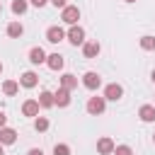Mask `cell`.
<instances>
[{"instance_id": "obj_1", "label": "cell", "mask_w": 155, "mask_h": 155, "mask_svg": "<svg viewBox=\"0 0 155 155\" xmlns=\"http://www.w3.org/2000/svg\"><path fill=\"white\" fill-rule=\"evenodd\" d=\"M65 39H68L73 46H82V44H85V29H82L80 24H73V27L65 31Z\"/></svg>"}, {"instance_id": "obj_2", "label": "cell", "mask_w": 155, "mask_h": 155, "mask_svg": "<svg viewBox=\"0 0 155 155\" xmlns=\"http://www.w3.org/2000/svg\"><path fill=\"white\" fill-rule=\"evenodd\" d=\"M85 109H87V114L99 116V114H104V109H107V99H104V97H90Z\"/></svg>"}, {"instance_id": "obj_3", "label": "cell", "mask_w": 155, "mask_h": 155, "mask_svg": "<svg viewBox=\"0 0 155 155\" xmlns=\"http://www.w3.org/2000/svg\"><path fill=\"white\" fill-rule=\"evenodd\" d=\"M61 19L73 27V24H78V19H80V10H78L75 5H65V7L61 10Z\"/></svg>"}, {"instance_id": "obj_4", "label": "cell", "mask_w": 155, "mask_h": 155, "mask_svg": "<svg viewBox=\"0 0 155 155\" xmlns=\"http://www.w3.org/2000/svg\"><path fill=\"white\" fill-rule=\"evenodd\" d=\"M124 97V87L119 85V82H109L107 87H104V99L107 102H119Z\"/></svg>"}, {"instance_id": "obj_5", "label": "cell", "mask_w": 155, "mask_h": 155, "mask_svg": "<svg viewBox=\"0 0 155 155\" xmlns=\"http://www.w3.org/2000/svg\"><path fill=\"white\" fill-rule=\"evenodd\" d=\"M99 85H102V78H99L97 73H92V70H90V73H85V75H82V87H87V90H92V92H94V90H99Z\"/></svg>"}, {"instance_id": "obj_6", "label": "cell", "mask_w": 155, "mask_h": 155, "mask_svg": "<svg viewBox=\"0 0 155 155\" xmlns=\"http://www.w3.org/2000/svg\"><path fill=\"white\" fill-rule=\"evenodd\" d=\"M19 85H22V87H27V90H31V87H36V85H39V75H36L34 70H27V73H22V75H19Z\"/></svg>"}, {"instance_id": "obj_7", "label": "cell", "mask_w": 155, "mask_h": 155, "mask_svg": "<svg viewBox=\"0 0 155 155\" xmlns=\"http://www.w3.org/2000/svg\"><path fill=\"white\" fill-rule=\"evenodd\" d=\"M53 104H56V107H68V104H70V90L58 87V90L53 92Z\"/></svg>"}, {"instance_id": "obj_8", "label": "cell", "mask_w": 155, "mask_h": 155, "mask_svg": "<svg viewBox=\"0 0 155 155\" xmlns=\"http://www.w3.org/2000/svg\"><path fill=\"white\" fill-rule=\"evenodd\" d=\"M63 39H65V31L61 27H48L46 29V41L48 44H61Z\"/></svg>"}, {"instance_id": "obj_9", "label": "cell", "mask_w": 155, "mask_h": 155, "mask_svg": "<svg viewBox=\"0 0 155 155\" xmlns=\"http://www.w3.org/2000/svg\"><path fill=\"white\" fill-rule=\"evenodd\" d=\"M99 51H102L99 41H85V44H82V56H85V58H97Z\"/></svg>"}, {"instance_id": "obj_10", "label": "cell", "mask_w": 155, "mask_h": 155, "mask_svg": "<svg viewBox=\"0 0 155 155\" xmlns=\"http://www.w3.org/2000/svg\"><path fill=\"white\" fill-rule=\"evenodd\" d=\"M97 153H99V155H111V153H114V140H111L109 136H102V138L97 140Z\"/></svg>"}, {"instance_id": "obj_11", "label": "cell", "mask_w": 155, "mask_h": 155, "mask_svg": "<svg viewBox=\"0 0 155 155\" xmlns=\"http://www.w3.org/2000/svg\"><path fill=\"white\" fill-rule=\"evenodd\" d=\"M138 116H140V121L153 124V121H155V107H153V104H143V107L138 109Z\"/></svg>"}, {"instance_id": "obj_12", "label": "cell", "mask_w": 155, "mask_h": 155, "mask_svg": "<svg viewBox=\"0 0 155 155\" xmlns=\"http://www.w3.org/2000/svg\"><path fill=\"white\" fill-rule=\"evenodd\" d=\"M15 140H17V131L2 126V128H0V143H2V145H12Z\"/></svg>"}, {"instance_id": "obj_13", "label": "cell", "mask_w": 155, "mask_h": 155, "mask_svg": "<svg viewBox=\"0 0 155 155\" xmlns=\"http://www.w3.org/2000/svg\"><path fill=\"white\" fill-rule=\"evenodd\" d=\"M29 61H31L34 65H41V63H46V51H44L41 46H34V48L29 51Z\"/></svg>"}, {"instance_id": "obj_14", "label": "cell", "mask_w": 155, "mask_h": 155, "mask_svg": "<svg viewBox=\"0 0 155 155\" xmlns=\"http://www.w3.org/2000/svg\"><path fill=\"white\" fill-rule=\"evenodd\" d=\"M39 109H41V107H39L36 99H27V102L22 104V114H24V116H39Z\"/></svg>"}, {"instance_id": "obj_15", "label": "cell", "mask_w": 155, "mask_h": 155, "mask_svg": "<svg viewBox=\"0 0 155 155\" xmlns=\"http://www.w3.org/2000/svg\"><path fill=\"white\" fill-rule=\"evenodd\" d=\"M63 63H65V61H63V56H61V53H51V56H46V65H48L51 70H61V68H63Z\"/></svg>"}, {"instance_id": "obj_16", "label": "cell", "mask_w": 155, "mask_h": 155, "mask_svg": "<svg viewBox=\"0 0 155 155\" xmlns=\"http://www.w3.org/2000/svg\"><path fill=\"white\" fill-rule=\"evenodd\" d=\"M61 87H65V90H78V78L73 75V73H65V75H61Z\"/></svg>"}, {"instance_id": "obj_17", "label": "cell", "mask_w": 155, "mask_h": 155, "mask_svg": "<svg viewBox=\"0 0 155 155\" xmlns=\"http://www.w3.org/2000/svg\"><path fill=\"white\" fill-rule=\"evenodd\" d=\"M36 102H39L41 109H51V107H56V104H53V92H48V90H44V92L39 94Z\"/></svg>"}, {"instance_id": "obj_18", "label": "cell", "mask_w": 155, "mask_h": 155, "mask_svg": "<svg viewBox=\"0 0 155 155\" xmlns=\"http://www.w3.org/2000/svg\"><path fill=\"white\" fill-rule=\"evenodd\" d=\"M5 31H7V36H10V39H19V36L24 34V27H22L19 22H10Z\"/></svg>"}, {"instance_id": "obj_19", "label": "cell", "mask_w": 155, "mask_h": 155, "mask_svg": "<svg viewBox=\"0 0 155 155\" xmlns=\"http://www.w3.org/2000/svg\"><path fill=\"white\" fill-rule=\"evenodd\" d=\"M2 92H5L7 97H15V94L19 92V82H17V80H5V82H2Z\"/></svg>"}, {"instance_id": "obj_20", "label": "cell", "mask_w": 155, "mask_h": 155, "mask_svg": "<svg viewBox=\"0 0 155 155\" xmlns=\"http://www.w3.org/2000/svg\"><path fill=\"white\" fill-rule=\"evenodd\" d=\"M29 7V0H12V12L15 15H24Z\"/></svg>"}, {"instance_id": "obj_21", "label": "cell", "mask_w": 155, "mask_h": 155, "mask_svg": "<svg viewBox=\"0 0 155 155\" xmlns=\"http://www.w3.org/2000/svg\"><path fill=\"white\" fill-rule=\"evenodd\" d=\"M140 48L143 51H155V36H150V34L140 36Z\"/></svg>"}, {"instance_id": "obj_22", "label": "cell", "mask_w": 155, "mask_h": 155, "mask_svg": "<svg viewBox=\"0 0 155 155\" xmlns=\"http://www.w3.org/2000/svg\"><path fill=\"white\" fill-rule=\"evenodd\" d=\"M34 128H36L39 133L48 131V119H46V116H34Z\"/></svg>"}, {"instance_id": "obj_23", "label": "cell", "mask_w": 155, "mask_h": 155, "mask_svg": "<svg viewBox=\"0 0 155 155\" xmlns=\"http://www.w3.org/2000/svg\"><path fill=\"white\" fill-rule=\"evenodd\" d=\"M53 155H70V145H65V143H56Z\"/></svg>"}, {"instance_id": "obj_24", "label": "cell", "mask_w": 155, "mask_h": 155, "mask_svg": "<svg viewBox=\"0 0 155 155\" xmlns=\"http://www.w3.org/2000/svg\"><path fill=\"white\" fill-rule=\"evenodd\" d=\"M111 155H133V150L128 145H114V153Z\"/></svg>"}, {"instance_id": "obj_25", "label": "cell", "mask_w": 155, "mask_h": 155, "mask_svg": "<svg viewBox=\"0 0 155 155\" xmlns=\"http://www.w3.org/2000/svg\"><path fill=\"white\" fill-rule=\"evenodd\" d=\"M48 2H51L53 7H61V10H63V7L68 5V0H48Z\"/></svg>"}, {"instance_id": "obj_26", "label": "cell", "mask_w": 155, "mask_h": 155, "mask_svg": "<svg viewBox=\"0 0 155 155\" xmlns=\"http://www.w3.org/2000/svg\"><path fill=\"white\" fill-rule=\"evenodd\" d=\"M48 0H29V5H34V7H44Z\"/></svg>"}, {"instance_id": "obj_27", "label": "cell", "mask_w": 155, "mask_h": 155, "mask_svg": "<svg viewBox=\"0 0 155 155\" xmlns=\"http://www.w3.org/2000/svg\"><path fill=\"white\" fill-rule=\"evenodd\" d=\"M27 155H44V150H41V148H31Z\"/></svg>"}, {"instance_id": "obj_28", "label": "cell", "mask_w": 155, "mask_h": 155, "mask_svg": "<svg viewBox=\"0 0 155 155\" xmlns=\"http://www.w3.org/2000/svg\"><path fill=\"white\" fill-rule=\"evenodd\" d=\"M7 124V116H5V111H0V128Z\"/></svg>"}, {"instance_id": "obj_29", "label": "cell", "mask_w": 155, "mask_h": 155, "mask_svg": "<svg viewBox=\"0 0 155 155\" xmlns=\"http://www.w3.org/2000/svg\"><path fill=\"white\" fill-rule=\"evenodd\" d=\"M0 155H5V150H2V143H0Z\"/></svg>"}, {"instance_id": "obj_30", "label": "cell", "mask_w": 155, "mask_h": 155, "mask_svg": "<svg viewBox=\"0 0 155 155\" xmlns=\"http://www.w3.org/2000/svg\"><path fill=\"white\" fill-rule=\"evenodd\" d=\"M150 78H153V82H155V70H153V75H150Z\"/></svg>"}, {"instance_id": "obj_31", "label": "cell", "mask_w": 155, "mask_h": 155, "mask_svg": "<svg viewBox=\"0 0 155 155\" xmlns=\"http://www.w3.org/2000/svg\"><path fill=\"white\" fill-rule=\"evenodd\" d=\"M124 2H136V0H124Z\"/></svg>"}, {"instance_id": "obj_32", "label": "cell", "mask_w": 155, "mask_h": 155, "mask_svg": "<svg viewBox=\"0 0 155 155\" xmlns=\"http://www.w3.org/2000/svg\"><path fill=\"white\" fill-rule=\"evenodd\" d=\"M153 143H155V133H153Z\"/></svg>"}, {"instance_id": "obj_33", "label": "cell", "mask_w": 155, "mask_h": 155, "mask_svg": "<svg viewBox=\"0 0 155 155\" xmlns=\"http://www.w3.org/2000/svg\"><path fill=\"white\" fill-rule=\"evenodd\" d=\"M0 73H2V63H0Z\"/></svg>"}, {"instance_id": "obj_34", "label": "cell", "mask_w": 155, "mask_h": 155, "mask_svg": "<svg viewBox=\"0 0 155 155\" xmlns=\"http://www.w3.org/2000/svg\"><path fill=\"white\" fill-rule=\"evenodd\" d=\"M0 10H2V2H0Z\"/></svg>"}]
</instances>
